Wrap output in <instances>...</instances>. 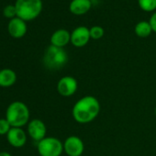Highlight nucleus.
Returning <instances> with one entry per match:
<instances>
[{
    "label": "nucleus",
    "instance_id": "nucleus-1",
    "mask_svg": "<svg viewBox=\"0 0 156 156\" xmlns=\"http://www.w3.org/2000/svg\"><path fill=\"white\" fill-rule=\"evenodd\" d=\"M100 112L99 101L93 96H85L73 107V119L80 124H87L97 119Z\"/></svg>",
    "mask_w": 156,
    "mask_h": 156
},
{
    "label": "nucleus",
    "instance_id": "nucleus-2",
    "mask_svg": "<svg viewBox=\"0 0 156 156\" xmlns=\"http://www.w3.org/2000/svg\"><path fill=\"white\" fill-rule=\"evenodd\" d=\"M6 119L11 127L21 128L25 126L30 119V110L26 104L20 101L12 102L7 108Z\"/></svg>",
    "mask_w": 156,
    "mask_h": 156
},
{
    "label": "nucleus",
    "instance_id": "nucleus-3",
    "mask_svg": "<svg viewBox=\"0 0 156 156\" xmlns=\"http://www.w3.org/2000/svg\"><path fill=\"white\" fill-rule=\"evenodd\" d=\"M17 17L24 21L36 19L42 10L41 0H17L16 4Z\"/></svg>",
    "mask_w": 156,
    "mask_h": 156
},
{
    "label": "nucleus",
    "instance_id": "nucleus-4",
    "mask_svg": "<svg viewBox=\"0 0 156 156\" xmlns=\"http://www.w3.org/2000/svg\"><path fill=\"white\" fill-rule=\"evenodd\" d=\"M68 61V55L63 48L51 45L45 51L43 63L50 70H58L63 67Z\"/></svg>",
    "mask_w": 156,
    "mask_h": 156
},
{
    "label": "nucleus",
    "instance_id": "nucleus-5",
    "mask_svg": "<svg viewBox=\"0 0 156 156\" xmlns=\"http://www.w3.org/2000/svg\"><path fill=\"white\" fill-rule=\"evenodd\" d=\"M37 149L41 156H61L63 151V143L57 138L45 137L38 142Z\"/></svg>",
    "mask_w": 156,
    "mask_h": 156
},
{
    "label": "nucleus",
    "instance_id": "nucleus-6",
    "mask_svg": "<svg viewBox=\"0 0 156 156\" xmlns=\"http://www.w3.org/2000/svg\"><path fill=\"white\" fill-rule=\"evenodd\" d=\"M78 83L74 77L67 75L63 76L57 83V91L63 98H69L77 91Z\"/></svg>",
    "mask_w": 156,
    "mask_h": 156
},
{
    "label": "nucleus",
    "instance_id": "nucleus-7",
    "mask_svg": "<svg viewBox=\"0 0 156 156\" xmlns=\"http://www.w3.org/2000/svg\"><path fill=\"white\" fill-rule=\"evenodd\" d=\"M84 150L85 144L77 136H70L63 142V151L68 156H81Z\"/></svg>",
    "mask_w": 156,
    "mask_h": 156
},
{
    "label": "nucleus",
    "instance_id": "nucleus-8",
    "mask_svg": "<svg viewBox=\"0 0 156 156\" xmlns=\"http://www.w3.org/2000/svg\"><path fill=\"white\" fill-rule=\"evenodd\" d=\"M46 132V125L42 120L39 119H34L28 123V133L32 140L38 142L41 141L45 138Z\"/></svg>",
    "mask_w": 156,
    "mask_h": 156
},
{
    "label": "nucleus",
    "instance_id": "nucleus-9",
    "mask_svg": "<svg viewBox=\"0 0 156 156\" xmlns=\"http://www.w3.org/2000/svg\"><path fill=\"white\" fill-rule=\"evenodd\" d=\"M90 30L84 26L76 28L71 33V43L75 47H84L90 40Z\"/></svg>",
    "mask_w": 156,
    "mask_h": 156
},
{
    "label": "nucleus",
    "instance_id": "nucleus-10",
    "mask_svg": "<svg viewBox=\"0 0 156 156\" xmlns=\"http://www.w3.org/2000/svg\"><path fill=\"white\" fill-rule=\"evenodd\" d=\"M9 143L15 148H21L27 142V135L21 128L12 127L7 134Z\"/></svg>",
    "mask_w": 156,
    "mask_h": 156
},
{
    "label": "nucleus",
    "instance_id": "nucleus-11",
    "mask_svg": "<svg viewBox=\"0 0 156 156\" xmlns=\"http://www.w3.org/2000/svg\"><path fill=\"white\" fill-rule=\"evenodd\" d=\"M9 32L13 38L16 39L22 38L27 32L26 22L18 17L10 20L9 23Z\"/></svg>",
    "mask_w": 156,
    "mask_h": 156
},
{
    "label": "nucleus",
    "instance_id": "nucleus-12",
    "mask_svg": "<svg viewBox=\"0 0 156 156\" xmlns=\"http://www.w3.org/2000/svg\"><path fill=\"white\" fill-rule=\"evenodd\" d=\"M71 41V34L66 30H58L51 37V43L53 46L63 48Z\"/></svg>",
    "mask_w": 156,
    "mask_h": 156
},
{
    "label": "nucleus",
    "instance_id": "nucleus-13",
    "mask_svg": "<svg viewBox=\"0 0 156 156\" xmlns=\"http://www.w3.org/2000/svg\"><path fill=\"white\" fill-rule=\"evenodd\" d=\"M90 0H73L70 4V11L74 15H84L91 9Z\"/></svg>",
    "mask_w": 156,
    "mask_h": 156
},
{
    "label": "nucleus",
    "instance_id": "nucleus-14",
    "mask_svg": "<svg viewBox=\"0 0 156 156\" xmlns=\"http://www.w3.org/2000/svg\"><path fill=\"white\" fill-rule=\"evenodd\" d=\"M17 81V74L11 69H3L0 71V87H9Z\"/></svg>",
    "mask_w": 156,
    "mask_h": 156
},
{
    "label": "nucleus",
    "instance_id": "nucleus-15",
    "mask_svg": "<svg viewBox=\"0 0 156 156\" xmlns=\"http://www.w3.org/2000/svg\"><path fill=\"white\" fill-rule=\"evenodd\" d=\"M152 31L150 22L147 21H140L135 26V33L138 37L146 38L148 37Z\"/></svg>",
    "mask_w": 156,
    "mask_h": 156
},
{
    "label": "nucleus",
    "instance_id": "nucleus-16",
    "mask_svg": "<svg viewBox=\"0 0 156 156\" xmlns=\"http://www.w3.org/2000/svg\"><path fill=\"white\" fill-rule=\"evenodd\" d=\"M140 8L147 12L153 11L156 9V0H138Z\"/></svg>",
    "mask_w": 156,
    "mask_h": 156
},
{
    "label": "nucleus",
    "instance_id": "nucleus-17",
    "mask_svg": "<svg viewBox=\"0 0 156 156\" xmlns=\"http://www.w3.org/2000/svg\"><path fill=\"white\" fill-rule=\"evenodd\" d=\"M89 30L90 37L94 40H99L104 36V29L100 26H94Z\"/></svg>",
    "mask_w": 156,
    "mask_h": 156
},
{
    "label": "nucleus",
    "instance_id": "nucleus-18",
    "mask_svg": "<svg viewBox=\"0 0 156 156\" xmlns=\"http://www.w3.org/2000/svg\"><path fill=\"white\" fill-rule=\"evenodd\" d=\"M11 128L12 127L7 119H0V135H7Z\"/></svg>",
    "mask_w": 156,
    "mask_h": 156
},
{
    "label": "nucleus",
    "instance_id": "nucleus-19",
    "mask_svg": "<svg viewBox=\"0 0 156 156\" xmlns=\"http://www.w3.org/2000/svg\"><path fill=\"white\" fill-rule=\"evenodd\" d=\"M3 14L6 18H9V19H14L15 16H17V10H16V7L15 5H8L5 9H4V11H3Z\"/></svg>",
    "mask_w": 156,
    "mask_h": 156
},
{
    "label": "nucleus",
    "instance_id": "nucleus-20",
    "mask_svg": "<svg viewBox=\"0 0 156 156\" xmlns=\"http://www.w3.org/2000/svg\"><path fill=\"white\" fill-rule=\"evenodd\" d=\"M150 24H151V27L152 29V31L156 32V12L151 17L150 19Z\"/></svg>",
    "mask_w": 156,
    "mask_h": 156
},
{
    "label": "nucleus",
    "instance_id": "nucleus-21",
    "mask_svg": "<svg viewBox=\"0 0 156 156\" xmlns=\"http://www.w3.org/2000/svg\"><path fill=\"white\" fill-rule=\"evenodd\" d=\"M0 156H11V154L7 151H2V152H0Z\"/></svg>",
    "mask_w": 156,
    "mask_h": 156
},
{
    "label": "nucleus",
    "instance_id": "nucleus-22",
    "mask_svg": "<svg viewBox=\"0 0 156 156\" xmlns=\"http://www.w3.org/2000/svg\"><path fill=\"white\" fill-rule=\"evenodd\" d=\"M155 116H156V108H155Z\"/></svg>",
    "mask_w": 156,
    "mask_h": 156
}]
</instances>
